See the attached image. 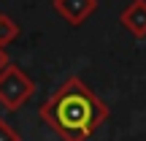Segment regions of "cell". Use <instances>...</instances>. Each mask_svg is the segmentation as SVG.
<instances>
[{
  "instance_id": "cell-1",
  "label": "cell",
  "mask_w": 146,
  "mask_h": 141,
  "mask_svg": "<svg viewBox=\"0 0 146 141\" xmlns=\"http://www.w3.org/2000/svg\"><path fill=\"white\" fill-rule=\"evenodd\" d=\"M41 117L62 141H87L108 117V106L73 76L41 106Z\"/></svg>"
},
{
  "instance_id": "cell-2",
  "label": "cell",
  "mask_w": 146,
  "mask_h": 141,
  "mask_svg": "<svg viewBox=\"0 0 146 141\" xmlns=\"http://www.w3.org/2000/svg\"><path fill=\"white\" fill-rule=\"evenodd\" d=\"M33 92H35V84H33V79L22 68L8 65V68L0 73V103L5 109H11V111L22 109L33 98Z\"/></svg>"
},
{
  "instance_id": "cell-3",
  "label": "cell",
  "mask_w": 146,
  "mask_h": 141,
  "mask_svg": "<svg viewBox=\"0 0 146 141\" xmlns=\"http://www.w3.org/2000/svg\"><path fill=\"white\" fill-rule=\"evenodd\" d=\"M95 0H54V8H57L60 16L70 22V25H81L89 14L95 11Z\"/></svg>"
},
{
  "instance_id": "cell-4",
  "label": "cell",
  "mask_w": 146,
  "mask_h": 141,
  "mask_svg": "<svg viewBox=\"0 0 146 141\" xmlns=\"http://www.w3.org/2000/svg\"><path fill=\"white\" fill-rule=\"evenodd\" d=\"M122 25H125L133 35H146V3L143 0H135V3L122 14Z\"/></svg>"
},
{
  "instance_id": "cell-5",
  "label": "cell",
  "mask_w": 146,
  "mask_h": 141,
  "mask_svg": "<svg viewBox=\"0 0 146 141\" xmlns=\"http://www.w3.org/2000/svg\"><path fill=\"white\" fill-rule=\"evenodd\" d=\"M16 35H19V27H16V25H14V22H11L5 14H0V46L11 43Z\"/></svg>"
},
{
  "instance_id": "cell-6",
  "label": "cell",
  "mask_w": 146,
  "mask_h": 141,
  "mask_svg": "<svg viewBox=\"0 0 146 141\" xmlns=\"http://www.w3.org/2000/svg\"><path fill=\"white\" fill-rule=\"evenodd\" d=\"M0 141H22V138H19V133H16L5 120H0Z\"/></svg>"
},
{
  "instance_id": "cell-7",
  "label": "cell",
  "mask_w": 146,
  "mask_h": 141,
  "mask_svg": "<svg viewBox=\"0 0 146 141\" xmlns=\"http://www.w3.org/2000/svg\"><path fill=\"white\" fill-rule=\"evenodd\" d=\"M8 65H11V63H8V52H5V49L0 46V73H3L5 68H8Z\"/></svg>"
}]
</instances>
